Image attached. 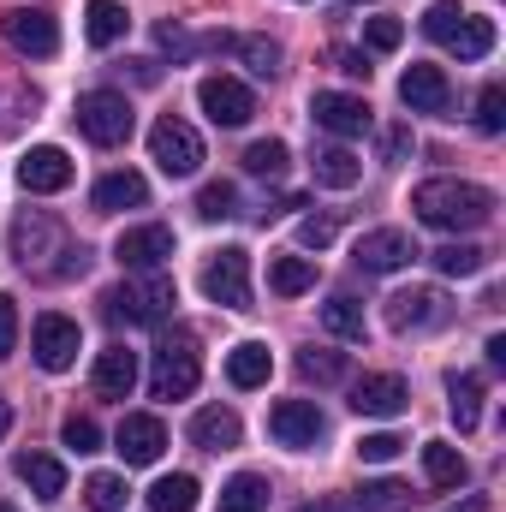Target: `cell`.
<instances>
[{"label": "cell", "mask_w": 506, "mask_h": 512, "mask_svg": "<svg viewBox=\"0 0 506 512\" xmlns=\"http://www.w3.org/2000/svg\"><path fill=\"white\" fill-rule=\"evenodd\" d=\"M411 209L423 227H441V233H477L495 221V191L471 185V179H423L411 191Z\"/></svg>", "instance_id": "obj_1"}, {"label": "cell", "mask_w": 506, "mask_h": 512, "mask_svg": "<svg viewBox=\"0 0 506 512\" xmlns=\"http://www.w3.org/2000/svg\"><path fill=\"white\" fill-rule=\"evenodd\" d=\"M173 304H179V292H173L167 274H137V280L114 286V292L102 298L108 322H126V328H161V322L173 316Z\"/></svg>", "instance_id": "obj_2"}, {"label": "cell", "mask_w": 506, "mask_h": 512, "mask_svg": "<svg viewBox=\"0 0 506 512\" xmlns=\"http://www.w3.org/2000/svg\"><path fill=\"white\" fill-rule=\"evenodd\" d=\"M197 382H203V352H197V340L179 328V334H167V340L155 346V358H149V393H155V399H185Z\"/></svg>", "instance_id": "obj_3"}, {"label": "cell", "mask_w": 506, "mask_h": 512, "mask_svg": "<svg viewBox=\"0 0 506 512\" xmlns=\"http://www.w3.org/2000/svg\"><path fill=\"white\" fill-rule=\"evenodd\" d=\"M137 126V114H131V102L120 90H90V96H78V131L90 137V143H102V149H120Z\"/></svg>", "instance_id": "obj_4"}, {"label": "cell", "mask_w": 506, "mask_h": 512, "mask_svg": "<svg viewBox=\"0 0 506 512\" xmlns=\"http://www.w3.org/2000/svg\"><path fill=\"white\" fill-rule=\"evenodd\" d=\"M78 251H84V245H78ZM12 256H18V268L48 274V256H72V245H66V227H60L54 215H42V209L18 215V221H12Z\"/></svg>", "instance_id": "obj_5"}, {"label": "cell", "mask_w": 506, "mask_h": 512, "mask_svg": "<svg viewBox=\"0 0 506 512\" xmlns=\"http://www.w3.org/2000/svg\"><path fill=\"white\" fill-rule=\"evenodd\" d=\"M149 155H155V167H161L167 179H191V173L203 167V137L185 126V120L161 114L155 131H149Z\"/></svg>", "instance_id": "obj_6"}, {"label": "cell", "mask_w": 506, "mask_h": 512, "mask_svg": "<svg viewBox=\"0 0 506 512\" xmlns=\"http://www.w3.org/2000/svg\"><path fill=\"white\" fill-rule=\"evenodd\" d=\"M268 435L280 447H292V453H316L328 441V417L316 411V399H280L268 411Z\"/></svg>", "instance_id": "obj_7"}, {"label": "cell", "mask_w": 506, "mask_h": 512, "mask_svg": "<svg viewBox=\"0 0 506 512\" xmlns=\"http://www.w3.org/2000/svg\"><path fill=\"white\" fill-rule=\"evenodd\" d=\"M203 298H215V304H227V310H251V256L239 251H221L209 256V268H203Z\"/></svg>", "instance_id": "obj_8"}, {"label": "cell", "mask_w": 506, "mask_h": 512, "mask_svg": "<svg viewBox=\"0 0 506 512\" xmlns=\"http://www.w3.org/2000/svg\"><path fill=\"white\" fill-rule=\"evenodd\" d=\"M78 346H84V334H78V322L72 316H60V310H48V316H36V334H30V352H36V364L42 370H72L78 364Z\"/></svg>", "instance_id": "obj_9"}, {"label": "cell", "mask_w": 506, "mask_h": 512, "mask_svg": "<svg viewBox=\"0 0 506 512\" xmlns=\"http://www.w3.org/2000/svg\"><path fill=\"white\" fill-rule=\"evenodd\" d=\"M197 102H203V114L215 120V126H251L256 114V96L239 84V78H227V72H209L203 84H197Z\"/></svg>", "instance_id": "obj_10"}, {"label": "cell", "mask_w": 506, "mask_h": 512, "mask_svg": "<svg viewBox=\"0 0 506 512\" xmlns=\"http://www.w3.org/2000/svg\"><path fill=\"white\" fill-rule=\"evenodd\" d=\"M120 268L126 274H161L167 268V256H173V227H161V221H149V227H126L120 233Z\"/></svg>", "instance_id": "obj_11"}, {"label": "cell", "mask_w": 506, "mask_h": 512, "mask_svg": "<svg viewBox=\"0 0 506 512\" xmlns=\"http://www.w3.org/2000/svg\"><path fill=\"white\" fill-rule=\"evenodd\" d=\"M6 42L24 60H48V54H60V24L42 6H18V12H6Z\"/></svg>", "instance_id": "obj_12"}, {"label": "cell", "mask_w": 506, "mask_h": 512, "mask_svg": "<svg viewBox=\"0 0 506 512\" xmlns=\"http://www.w3.org/2000/svg\"><path fill=\"white\" fill-rule=\"evenodd\" d=\"M399 102H405L411 114H447V108H453V84H447V72H441V66L411 60V66H405V78H399Z\"/></svg>", "instance_id": "obj_13"}, {"label": "cell", "mask_w": 506, "mask_h": 512, "mask_svg": "<svg viewBox=\"0 0 506 512\" xmlns=\"http://www.w3.org/2000/svg\"><path fill=\"white\" fill-rule=\"evenodd\" d=\"M72 155L60 149V143H36L24 161H18V185L24 191H36V197H54V191H66L72 185Z\"/></svg>", "instance_id": "obj_14"}, {"label": "cell", "mask_w": 506, "mask_h": 512, "mask_svg": "<svg viewBox=\"0 0 506 512\" xmlns=\"http://www.w3.org/2000/svg\"><path fill=\"white\" fill-rule=\"evenodd\" d=\"M387 322H393L399 334L441 328V322H447V298H441L435 286H405V292H393V298H387Z\"/></svg>", "instance_id": "obj_15"}, {"label": "cell", "mask_w": 506, "mask_h": 512, "mask_svg": "<svg viewBox=\"0 0 506 512\" xmlns=\"http://www.w3.org/2000/svg\"><path fill=\"white\" fill-rule=\"evenodd\" d=\"M310 120L334 137H364L370 131V102L364 96H340V90H316L310 96Z\"/></svg>", "instance_id": "obj_16"}, {"label": "cell", "mask_w": 506, "mask_h": 512, "mask_svg": "<svg viewBox=\"0 0 506 512\" xmlns=\"http://www.w3.org/2000/svg\"><path fill=\"white\" fill-rule=\"evenodd\" d=\"M411 256H423L417 245H411V233H399V227H376V233L358 239L352 262H358L364 274H393V268H405Z\"/></svg>", "instance_id": "obj_17"}, {"label": "cell", "mask_w": 506, "mask_h": 512, "mask_svg": "<svg viewBox=\"0 0 506 512\" xmlns=\"http://www.w3.org/2000/svg\"><path fill=\"white\" fill-rule=\"evenodd\" d=\"M114 453H120L126 465H155V459L167 453V429H161V417H149V411H126V423H120V435H114Z\"/></svg>", "instance_id": "obj_18"}, {"label": "cell", "mask_w": 506, "mask_h": 512, "mask_svg": "<svg viewBox=\"0 0 506 512\" xmlns=\"http://www.w3.org/2000/svg\"><path fill=\"white\" fill-rule=\"evenodd\" d=\"M411 405V387L399 382V376H364V382H352V411L358 417H399Z\"/></svg>", "instance_id": "obj_19"}, {"label": "cell", "mask_w": 506, "mask_h": 512, "mask_svg": "<svg viewBox=\"0 0 506 512\" xmlns=\"http://www.w3.org/2000/svg\"><path fill=\"white\" fill-rule=\"evenodd\" d=\"M239 435H245V423H239V411H227V405H203V411L191 417V441H197L203 453H233Z\"/></svg>", "instance_id": "obj_20"}, {"label": "cell", "mask_w": 506, "mask_h": 512, "mask_svg": "<svg viewBox=\"0 0 506 512\" xmlns=\"http://www.w3.org/2000/svg\"><path fill=\"white\" fill-rule=\"evenodd\" d=\"M90 203L102 209V215H120V209H143L149 203V185H143V173H108V179H96V191H90Z\"/></svg>", "instance_id": "obj_21"}, {"label": "cell", "mask_w": 506, "mask_h": 512, "mask_svg": "<svg viewBox=\"0 0 506 512\" xmlns=\"http://www.w3.org/2000/svg\"><path fill=\"white\" fill-rule=\"evenodd\" d=\"M131 387H137V352L108 346V352L96 358V393H102V399H126Z\"/></svg>", "instance_id": "obj_22"}, {"label": "cell", "mask_w": 506, "mask_h": 512, "mask_svg": "<svg viewBox=\"0 0 506 512\" xmlns=\"http://www.w3.org/2000/svg\"><path fill=\"white\" fill-rule=\"evenodd\" d=\"M126 30H131V18H126L120 0H90V6H84V36H90V48H114Z\"/></svg>", "instance_id": "obj_23"}, {"label": "cell", "mask_w": 506, "mask_h": 512, "mask_svg": "<svg viewBox=\"0 0 506 512\" xmlns=\"http://www.w3.org/2000/svg\"><path fill=\"white\" fill-rule=\"evenodd\" d=\"M423 471H429V483H435V489H459V483L471 477L465 453H459V447H447V441H423Z\"/></svg>", "instance_id": "obj_24"}, {"label": "cell", "mask_w": 506, "mask_h": 512, "mask_svg": "<svg viewBox=\"0 0 506 512\" xmlns=\"http://www.w3.org/2000/svg\"><path fill=\"white\" fill-rule=\"evenodd\" d=\"M18 477H24L42 501H60V495H66V465L48 459V453H18Z\"/></svg>", "instance_id": "obj_25"}, {"label": "cell", "mask_w": 506, "mask_h": 512, "mask_svg": "<svg viewBox=\"0 0 506 512\" xmlns=\"http://www.w3.org/2000/svg\"><path fill=\"white\" fill-rule=\"evenodd\" d=\"M447 411H453L459 435H471L483 423V382L477 376H447Z\"/></svg>", "instance_id": "obj_26"}, {"label": "cell", "mask_w": 506, "mask_h": 512, "mask_svg": "<svg viewBox=\"0 0 506 512\" xmlns=\"http://www.w3.org/2000/svg\"><path fill=\"white\" fill-rule=\"evenodd\" d=\"M268 370H274V358H268L262 340H245V346L227 352V382L233 387H262L268 382Z\"/></svg>", "instance_id": "obj_27"}, {"label": "cell", "mask_w": 506, "mask_h": 512, "mask_svg": "<svg viewBox=\"0 0 506 512\" xmlns=\"http://www.w3.org/2000/svg\"><path fill=\"white\" fill-rule=\"evenodd\" d=\"M358 179H364V161H358L352 149H340V143H334V149H322V155H316V185H328V191H352Z\"/></svg>", "instance_id": "obj_28"}, {"label": "cell", "mask_w": 506, "mask_h": 512, "mask_svg": "<svg viewBox=\"0 0 506 512\" xmlns=\"http://www.w3.org/2000/svg\"><path fill=\"white\" fill-rule=\"evenodd\" d=\"M268 286H274L280 298H298V292L316 286V262H310V256H274V262H268Z\"/></svg>", "instance_id": "obj_29"}, {"label": "cell", "mask_w": 506, "mask_h": 512, "mask_svg": "<svg viewBox=\"0 0 506 512\" xmlns=\"http://www.w3.org/2000/svg\"><path fill=\"white\" fill-rule=\"evenodd\" d=\"M149 512H197V477L191 471H173L149 489Z\"/></svg>", "instance_id": "obj_30"}, {"label": "cell", "mask_w": 506, "mask_h": 512, "mask_svg": "<svg viewBox=\"0 0 506 512\" xmlns=\"http://www.w3.org/2000/svg\"><path fill=\"white\" fill-rule=\"evenodd\" d=\"M262 507H268V477L239 471V477L221 489V507H215V512H262Z\"/></svg>", "instance_id": "obj_31"}, {"label": "cell", "mask_w": 506, "mask_h": 512, "mask_svg": "<svg viewBox=\"0 0 506 512\" xmlns=\"http://www.w3.org/2000/svg\"><path fill=\"white\" fill-rule=\"evenodd\" d=\"M447 48H453L459 60H483V54L495 48V18H471V12H465V24L453 30V42H447Z\"/></svg>", "instance_id": "obj_32"}, {"label": "cell", "mask_w": 506, "mask_h": 512, "mask_svg": "<svg viewBox=\"0 0 506 512\" xmlns=\"http://www.w3.org/2000/svg\"><path fill=\"white\" fill-rule=\"evenodd\" d=\"M322 328H328V334H340V340H364V304H358V298H346V292H340V298H328V304H322Z\"/></svg>", "instance_id": "obj_33"}, {"label": "cell", "mask_w": 506, "mask_h": 512, "mask_svg": "<svg viewBox=\"0 0 506 512\" xmlns=\"http://www.w3.org/2000/svg\"><path fill=\"white\" fill-rule=\"evenodd\" d=\"M429 262L441 268V274H453V280H465V274H483V262H489V251L483 245H441V251H429Z\"/></svg>", "instance_id": "obj_34"}, {"label": "cell", "mask_w": 506, "mask_h": 512, "mask_svg": "<svg viewBox=\"0 0 506 512\" xmlns=\"http://www.w3.org/2000/svg\"><path fill=\"white\" fill-rule=\"evenodd\" d=\"M233 48L256 78H280V42L274 36H233Z\"/></svg>", "instance_id": "obj_35"}, {"label": "cell", "mask_w": 506, "mask_h": 512, "mask_svg": "<svg viewBox=\"0 0 506 512\" xmlns=\"http://www.w3.org/2000/svg\"><path fill=\"white\" fill-rule=\"evenodd\" d=\"M411 501H417V495H411L405 483H393V477H381V483H364V489H358V507L364 512H411Z\"/></svg>", "instance_id": "obj_36"}, {"label": "cell", "mask_w": 506, "mask_h": 512, "mask_svg": "<svg viewBox=\"0 0 506 512\" xmlns=\"http://www.w3.org/2000/svg\"><path fill=\"white\" fill-rule=\"evenodd\" d=\"M298 376L304 382H316V387H334V382H346V352H298Z\"/></svg>", "instance_id": "obj_37"}, {"label": "cell", "mask_w": 506, "mask_h": 512, "mask_svg": "<svg viewBox=\"0 0 506 512\" xmlns=\"http://www.w3.org/2000/svg\"><path fill=\"white\" fill-rule=\"evenodd\" d=\"M197 215H203V221H227V215H239V185H233V179H209V185L197 191Z\"/></svg>", "instance_id": "obj_38"}, {"label": "cell", "mask_w": 506, "mask_h": 512, "mask_svg": "<svg viewBox=\"0 0 506 512\" xmlns=\"http://www.w3.org/2000/svg\"><path fill=\"white\" fill-rule=\"evenodd\" d=\"M286 161H292V155H286V143H280V137H262V143L245 149V173H256V179H280V173H286Z\"/></svg>", "instance_id": "obj_39"}, {"label": "cell", "mask_w": 506, "mask_h": 512, "mask_svg": "<svg viewBox=\"0 0 506 512\" xmlns=\"http://www.w3.org/2000/svg\"><path fill=\"white\" fill-rule=\"evenodd\" d=\"M459 24H465V6H459V0H435V6L423 12V36H429V42H453Z\"/></svg>", "instance_id": "obj_40"}, {"label": "cell", "mask_w": 506, "mask_h": 512, "mask_svg": "<svg viewBox=\"0 0 506 512\" xmlns=\"http://www.w3.org/2000/svg\"><path fill=\"white\" fill-rule=\"evenodd\" d=\"M84 501H90V512H120L126 507V483L108 477V471H96V477L84 483Z\"/></svg>", "instance_id": "obj_41"}, {"label": "cell", "mask_w": 506, "mask_h": 512, "mask_svg": "<svg viewBox=\"0 0 506 512\" xmlns=\"http://www.w3.org/2000/svg\"><path fill=\"white\" fill-rule=\"evenodd\" d=\"M60 441H66L72 453H96V447H102V429H96V417H84V411H72V417L60 423Z\"/></svg>", "instance_id": "obj_42"}, {"label": "cell", "mask_w": 506, "mask_h": 512, "mask_svg": "<svg viewBox=\"0 0 506 512\" xmlns=\"http://www.w3.org/2000/svg\"><path fill=\"white\" fill-rule=\"evenodd\" d=\"M506 126V84H483V96H477V131H495Z\"/></svg>", "instance_id": "obj_43"}, {"label": "cell", "mask_w": 506, "mask_h": 512, "mask_svg": "<svg viewBox=\"0 0 506 512\" xmlns=\"http://www.w3.org/2000/svg\"><path fill=\"white\" fill-rule=\"evenodd\" d=\"M364 42H370L376 54H393V48L405 42V24H399V18H370V30H364Z\"/></svg>", "instance_id": "obj_44"}, {"label": "cell", "mask_w": 506, "mask_h": 512, "mask_svg": "<svg viewBox=\"0 0 506 512\" xmlns=\"http://www.w3.org/2000/svg\"><path fill=\"white\" fill-rule=\"evenodd\" d=\"M399 447H405L399 435H364V441H358V459H364V465H387V459H399Z\"/></svg>", "instance_id": "obj_45"}, {"label": "cell", "mask_w": 506, "mask_h": 512, "mask_svg": "<svg viewBox=\"0 0 506 512\" xmlns=\"http://www.w3.org/2000/svg\"><path fill=\"white\" fill-rule=\"evenodd\" d=\"M298 245H304V251H328V245H334V221H328V215L298 221Z\"/></svg>", "instance_id": "obj_46"}, {"label": "cell", "mask_w": 506, "mask_h": 512, "mask_svg": "<svg viewBox=\"0 0 506 512\" xmlns=\"http://www.w3.org/2000/svg\"><path fill=\"white\" fill-rule=\"evenodd\" d=\"M405 155H411V126H387V131H381V161H387V167H399Z\"/></svg>", "instance_id": "obj_47"}, {"label": "cell", "mask_w": 506, "mask_h": 512, "mask_svg": "<svg viewBox=\"0 0 506 512\" xmlns=\"http://www.w3.org/2000/svg\"><path fill=\"white\" fill-rule=\"evenodd\" d=\"M12 346H18V304L0 292V358H12Z\"/></svg>", "instance_id": "obj_48"}, {"label": "cell", "mask_w": 506, "mask_h": 512, "mask_svg": "<svg viewBox=\"0 0 506 512\" xmlns=\"http://www.w3.org/2000/svg\"><path fill=\"white\" fill-rule=\"evenodd\" d=\"M334 72H346V78H364V84H370V72H376V66H370L358 48H334Z\"/></svg>", "instance_id": "obj_49"}, {"label": "cell", "mask_w": 506, "mask_h": 512, "mask_svg": "<svg viewBox=\"0 0 506 512\" xmlns=\"http://www.w3.org/2000/svg\"><path fill=\"white\" fill-rule=\"evenodd\" d=\"M155 42H161V48H167V54H173V60H185V54H191V48H197V42H191V36H185V30H179V24H161V30H155Z\"/></svg>", "instance_id": "obj_50"}, {"label": "cell", "mask_w": 506, "mask_h": 512, "mask_svg": "<svg viewBox=\"0 0 506 512\" xmlns=\"http://www.w3.org/2000/svg\"><path fill=\"white\" fill-rule=\"evenodd\" d=\"M126 66H131L137 84H161V66H155V60H126Z\"/></svg>", "instance_id": "obj_51"}, {"label": "cell", "mask_w": 506, "mask_h": 512, "mask_svg": "<svg viewBox=\"0 0 506 512\" xmlns=\"http://www.w3.org/2000/svg\"><path fill=\"white\" fill-rule=\"evenodd\" d=\"M483 352H489V364H495V370H506V334H489V346H483Z\"/></svg>", "instance_id": "obj_52"}, {"label": "cell", "mask_w": 506, "mask_h": 512, "mask_svg": "<svg viewBox=\"0 0 506 512\" xmlns=\"http://www.w3.org/2000/svg\"><path fill=\"white\" fill-rule=\"evenodd\" d=\"M447 512H489V501H483V495H465L459 507H447Z\"/></svg>", "instance_id": "obj_53"}, {"label": "cell", "mask_w": 506, "mask_h": 512, "mask_svg": "<svg viewBox=\"0 0 506 512\" xmlns=\"http://www.w3.org/2000/svg\"><path fill=\"white\" fill-rule=\"evenodd\" d=\"M6 429H12V405L0 399V435H6Z\"/></svg>", "instance_id": "obj_54"}, {"label": "cell", "mask_w": 506, "mask_h": 512, "mask_svg": "<svg viewBox=\"0 0 506 512\" xmlns=\"http://www.w3.org/2000/svg\"><path fill=\"white\" fill-rule=\"evenodd\" d=\"M352 6H376V0H352Z\"/></svg>", "instance_id": "obj_55"}, {"label": "cell", "mask_w": 506, "mask_h": 512, "mask_svg": "<svg viewBox=\"0 0 506 512\" xmlns=\"http://www.w3.org/2000/svg\"><path fill=\"white\" fill-rule=\"evenodd\" d=\"M298 512H322V507H298Z\"/></svg>", "instance_id": "obj_56"}, {"label": "cell", "mask_w": 506, "mask_h": 512, "mask_svg": "<svg viewBox=\"0 0 506 512\" xmlns=\"http://www.w3.org/2000/svg\"><path fill=\"white\" fill-rule=\"evenodd\" d=\"M0 512H18V507H0Z\"/></svg>", "instance_id": "obj_57"}]
</instances>
